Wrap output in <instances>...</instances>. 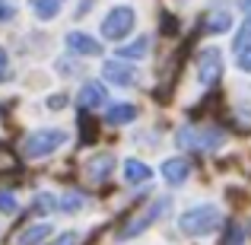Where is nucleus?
I'll use <instances>...</instances> for the list:
<instances>
[{
  "instance_id": "aec40b11",
  "label": "nucleus",
  "mask_w": 251,
  "mask_h": 245,
  "mask_svg": "<svg viewBox=\"0 0 251 245\" xmlns=\"http://www.w3.org/2000/svg\"><path fill=\"white\" fill-rule=\"evenodd\" d=\"M223 245H245V226L242 223H229L226 236H223Z\"/></svg>"
},
{
  "instance_id": "f03ea898",
  "label": "nucleus",
  "mask_w": 251,
  "mask_h": 245,
  "mask_svg": "<svg viewBox=\"0 0 251 245\" xmlns=\"http://www.w3.org/2000/svg\"><path fill=\"white\" fill-rule=\"evenodd\" d=\"M166 210H172V197H156L153 204H147L143 210H137V214H130V220L121 226V233H118V242H127L134 239V236L147 233L153 223H159L162 217H166Z\"/></svg>"
},
{
  "instance_id": "6e6552de",
  "label": "nucleus",
  "mask_w": 251,
  "mask_h": 245,
  "mask_svg": "<svg viewBox=\"0 0 251 245\" xmlns=\"http://www.w3.org/2000/svg\"><path fill=\"white\" fill-rule=\"evenodd\" d=\"M232 48H235V67L242 74H251V16L239 26V35H235Z\"/></svg>"
},
{
  "instance_id": "ddd939ff",
  "label": "nucleus",
  "mask_w": 251,
  "mask_h": 245,
  "mask_svg": "<svg viewBox=\"0 0 251 245\" xmlns=\"http://www.w3.org/2000/svg\"><path fill=\"white\" fill-rule=\"evenodd\" d=\"M130 121H137V105L130 102H118L105 111V124H130Z\"/></svg>"
},
{
  "instance_id": "4468645a",
  "label": "nucleus",
  "mask_w": 251,
  "mask_h": 245,
  "mask_svg": "<svg viewBox=\"0 0 251 245\" xmlns=\"http://www.w3.org/2000/svg\"><path fill=\"white\" fill-rule=\"evenodd\" d=\"M147 51H150V35H140L130 45H121V48H118V57H121V61H143Z\"/></svg>"
},
{
  "instance_id": "a878e982",
  "label": "nucleus",
  "mask_w": 251,
  "mask_h": 245,
  "mask_svg": "<svg viewBox=\"0 0 251 245\" xmlns=\"http://www.w3.org/2000/svg\"><path fill=\"white\" fill-rule=\"evenodd\" d=\"M67 105V96H48V109H64Z\"/></svg>"
},
{
  "instance_id": "c85d7f7f",
  "label": "nucleus",
  "mask_w": 251,
  "mask_h": 245,
  "mask_svg": "<svg viewBox=\"0 0 251 245\" xmlns=\"http://www.w3.org/2000/svg\"><path fill=\"white\" fill-rule=\"evenodd\" d=\"M181 3H188V0H181Z\"/></svg>"
},
{
  "instance_id": "5701e85b",
  "label": "nucleus",
  "mask_w": 251,
  "mask_h": 245,
  "mask_svg": "<svg viewBox=\"0 0 251 245\" xmlns=\"http://www.w3.org/2000/svg\"><path fill=\"white\" fill-rule=\"evenodd\" d=\"M13 16H16V6H13V0H0V23H10Z\"/></svg>"
},
{
  "instance_id": "cd10ccee",
  "label": "nucleus",
  "mask_w": 251,
  "mask_h": 245,
  "mask_svg": "<svg viewBox=\"0 0 251 245\" xmlns=\"http://www.w3.org/2000/svg\"><path fill=\"white\" fill-rule=\"evenodd\" d=\"M239 6H242L245 13H251V0H239Z\"/></svg>"
},
{
  "instance_id": "b1692460",
  "label": "nucleus",
  "mask_w": 251,
  "mask_h": 245,
  "mask_svg": "<svg viewBox=\"0 0 251 245\" xmlns=\"http://www.w3.org/2000/svg\"><path fill=\"white\" fill-rule=\"evenodd\" d=\"M3 80H10V54L0 48V83Z\"/></svg>"
},
{
  "instance_id": "20e7f679",
  "label": "nucleus",
  "mask_w": 251,
  "mask_h": 245,
  "mask_svg": "<svg viewBox=\"0 0 251 245\" xmlns=\"http://www.w3.org/2000/svg\"><path fill=\"white\" fill-rule=\"evenodd\" d=\"M64 143H67V134H64L61 128L32 131V134L23 140V156L25 160H42V156H51L54 150H61Z\"/></svg>"
},
{
  "instance_id": "9b49d317",
  "label": "nucleus",
  "mask_w": 251,
  "mask_h": 245,
  "mask_svg": "<svg viewBox=\"0 0 251 245\" xmlns=\"http://www.w3.org/2000/svg\"><path fill=\"white\" fill-rule=\"evenodd\" d=\"M105 86L102 83H83L80 86V96H76V105H80L83 111H92V109H102L105 105Z\"/></svg>"
},
{
  "instance_id": "4be33fe9",
  "label": "nucleus",
  "mask_w": 251,
  "mask_h": 245,
  "mask_svg": "<svg viewBox=\"0 0 251 245\" xmlns=\"http://www.w3.org/2000/svg\"><path fill=\"white\" fill-rule=\"evenodd\" d=\"M16 207H19V204H16V197H13L10 191H0V210H3V214H13Z\"/></svg>"
},
{
  "instance_id": "0eeeda50",
  "label": "nucleus",
  "mask_w": 251,
  "mask_h": 245,
  "mask_svg": "<svg viewBox=\"0 0 251 245\" xmlns=\"http://www.w3.org/2000/svg\"><path fill=\"white\" fill-rule=\"evenodd\" d=\"M102 77L108 86H137V80H140V74L130 61H105Z\"/></svg>"
},
{
  "instance_id": "393cba45",
  "label": "nucleus",
  "mask_w": 251,
  "mask_h": 245,
  "mask_svg": "<svg viewBox=\"0 0 251 245\" xmlns=\"http://www.w3.org/2000/svg\"><path fill=\"white\" fill-rule=\"evenodd\" d=\"M76 242H80V236H76V233H64L61 239H54L51 245H76Z\"/></svg>"
},
{
  "instance_id": "423d86ee",
  "label": "nucleus",
  "mask_w": 251,
  "mask_h": 245,
  "mask_svg": "<svg viewBox=\"0 0 251 245\" xmlns=\"http://www.w3.org/2000/svg\"><path fill=\"white\" fill-rule=\"evenodd\" d=\"M220 77H223V51L216 45H210L197 54V80L203 86H213Z\"/></svg>"
},
{
  "instance_id": "a211bd4d",
  "label": "nucleus",
  "mask_w": 251,
  "mask_h": 245,
  "mask_svg": "<svg viewBox=\"0 0 251 245\" xmlns=\"http://www.w3.org/2000/svg\"><path fill=\"white\" fill-rule=\"evenodd\" d=\"M61 3H64V0H29V6L35 10V16L42 19V23L54 19L57 13H61Z\"/></svg>"
},
{
  "instance_id": "39448f33",
  "label": "nucleus",
  "mask_w": 251,
  "mask_h": 245,
  "mask_svg": "<svg viewBox=\"0 0 251 245\" xmlns=\"http://www.w3.org/2000/svg\"><path fill=\"white\" fill-rule=\"evenodd\" d=\"M134 23H137V13L130 10V6H115V10H108V16L102 19V35L108 38V42H121V38L130 35Z\"/></svg>"
},
{
  "instance_id": "7ed1b4c3",
  "label": "nucleus",
  "mask_w": 251,
  "mask_h": 245,
  "mask_svg": "<svg viewBox=\"0 0 251 245\" xmlns=\"http://www.w3.org/2000/svg\"><path fill=\"white\" fill-rule=\"evenodd\" d=\"M175 143L181 150H194V153H213V150H220L226 143V134L220 128H194V124H188V128H181L175 134Z\"/></svg>"
},
{
  "instance_id": "f3484780",
  "label": "nucleus",
  "mask_w": 251,
  "mask_h": 245,
  "mask_svg": "<svg viewBox=\"0 0 251 245\" xmlns=\"http://www.w3.org/2000/svg\"><path fill=\"white\" fill-rule=\"evenodd\" d=\"M232 29V16L226 10H216L207 16V35H223V32Z\"/></svg>"
},
{
  "instance_id": "f8f14e48",
  "label": "nucleus",
  "mask_w": 251,
  "mask_h": 245,
  "mask_svg": "<svg viewBox=\"0 0 251 245\" xmlns=\"http://www.w3.org/2000/svg\"><path fill=\"white\" fill-rule=\"evenodd\" d=\"M111 169H115V156L111 153H99V156H92L89 165H86V172H89V178L92 182H105V178L111 175Z\"/></svg>"
},
{
  "instance_id": "9d476101",
  "label": "nucleus",
  "mask_w": 251,
  "mask_h": 245,
  "mask_svg": "<svg viewBox=\"0 0 251 245\" xmlns=\"http://www.w3.org/2000/svg\"><path fill=\"white\" fill-rule=\"evenodd\" d=\"M67 48L74 51V54H80V57H99L102 54V45H99L92 35H86V32H70Z\"/></svg>"
},
{
  "instance_id": "f257e3e1",
  "label": "nucleus",
  "mask_w": 251,
  "mask_h": 245,
  "mask_svg": "<svg viewBox=\"0 0 251 245\" xmlns=\"http://www.w3.org/2000/svg\"><path fill=\"white\" fill-rule=\"evenodd\" d=\"M223 214L216 204H197V207H188L181 217H178V229L184 236H207L213 229H220Z\"/></svg>"
},
{
  "instance_id": "dca6fc26",
  "label": "nucleus",
  "mask_w": 251,
  "mask_h": 245,
  "mask_svg": "<svg viewBox=\"0 0 251 245\" xmlns=\"http://www.w3.org/2000/svg\"><path fill=\"white\" fill-rule=\"evenodd\" d=\"M51 233H54V229H51L48 223H35V226H29V229H23V233H19L16 245H38V242L48 239Z\"/></svg>"
},
{
  "instance_id": "412c9836",
  "label": "nucleus",
  "mask_w": 251,
  "mask_h": 245,
  "mask_svg": "<svg viewBox=\"0 0 251 245\" xmlns=\"http://www.w3.org/2000/svg\"><path fill=\"white\" fill-rule=\"evenodd\" d=\"M35 207L42 210V214H54V207H57L54 194H38V197H35Z\"/></svg>"
},
{
  "instance_id": "1a4fd4ad",
  "label": "nucleus",
  "mask_w": 251,
  "mask_h": 245,
  "mask_svg": "<svg viewBox=\"0 0 251 245\" xmlns=\"http://www.w3.org/2000/svg\"><path fill=\"white\" fill-rule=\"evenodd\" d=\"M188 175H191V163L184 160V156H169L166 163H162V178H166L169 185H184L188 182Z\"/></svg>"
},
{
  "instance_id": "6ab92c4d",
  "label": "nucleus",
  "mask_w": 251,
  "mask_h": 245,
  "mask_svg": "<svg viewBox=\"0 0 251 245\" xmlns=\"http://www.w3.org/2000/svg\"><path fill=\"white\" fill-rule=\"evenodd\" d=\"M86 204V197L80 194V191H67V194L61 197V201H57V207L64 210V214H76V210H80Z\"/></svg>"
},
{
  "instance_id": "bb28decb",
  "label": "nucleus",
  "mask_w": 251,
  "mask_h": 245,
  "mask_svg": "<svg viewBox=\"0 0 251 245\" xmlns=\"http://www.w3.org/2000/svg\"><path fill=\"white\" fill-rule=\"evenodd\" d=\"M89 6H92V0H83L80 10H76V16H86V13H89Z\"/></svg>"
},
{
  "instance_id": "2eb2a0df",
  "label": "nucleus",
  "mask_w": 251,
  "mask_h": 245,
  "mask_svg": "<svg viewBox=\"0 0 251 245\" xmlns=\"http://www.w3.org/2000/svg\"><path fill=\"white\" fill-rule=\"evenodd\" d=\"M150 175H153V169H150L147 163H140V160H127V163H124V182H127V185L150 182Z\"/></svg>"
}]
</instances>
